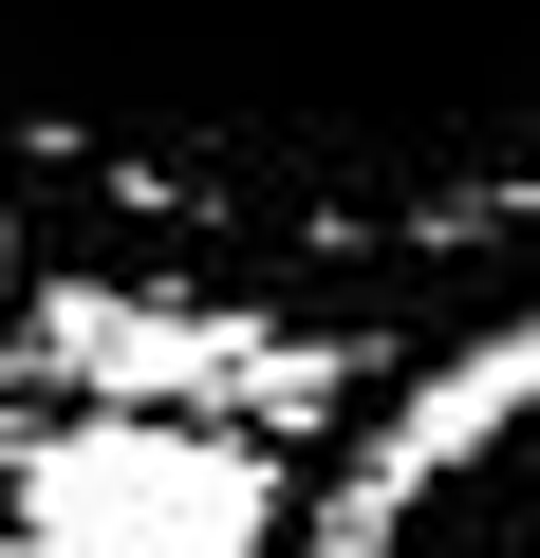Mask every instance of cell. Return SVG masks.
<instances>
[{
  "mask_svg": "<svg viewBox=\"0 0 540 558\" xmlns=\"http://www.w3.org/2000/svg\"><path fill=\"white\" fill-rule=\"evenodd\" d=\"M38 558H261L280 539V447L187 428V410H75L0 465Z\"/></svg>",
  "mask_w": 540,
  "mask_h": 558,
  "instance_id": "obj_2",
  "label": "cell"
},
{
  "mask_svg": "<svg viewBox=\"0 0 540 558\" xmlns=\"http://www.w3.org/2000/svg\"><path fill=\"white\" fill-rule=\"evenodd\" d=\"M0 168L187 279L540 260V0H0Z\"/></svg>",
  "mask_w": 540,
  "mask_h": 558,
  "instance_id": "obj_1",
  "label": "cell"
},
{
  "mask_svg": "<svg viewBox=\"0 0 540 558\" xmlns=\"http://www.w3.org/2000/svg\"><path fill=\"white\" fill-rule=\"evenodd\" d=\"M0 465H20V447H0Z\"/></svg>",
  "mask_w": 540,
  "mask_h": 558,
  "instance_id": "obj_6",
  "label": "cell"
},
{
  "mask_svg": "<svg viewBox=\"0 0 540 558\" xmlns=\"http://www.w3.org/2000/svg\"><path fill=\"white\" fill-rule=\"evenodd\" d=\"M317 558H540V317L484 336L336 502Z\"/></svg>",
  "mask_w": 540,
  "mask_h": 558,
  "instance_id": "obj_3",
  "label": "cell"
},
{
  "mask_svg": "<svg viewBox=\"0 0 540 558\" xmlns=\"http://www.w3.org/2000/svg\"><path fill=\"white\" fill-rule=\"evenodd\" d=\"M0 299H20V186H0Z\"/></svg>",
  "mask_w": 540,
  "mask_h": 558,
  "instance_id": "obj_4",
  "label": "cell"
},
{
  "mask_svg": "<svg viewBox=\"0 0 540 558\" xmlns=\"http://www.w3.org/2000/svg\"><path fill=\"white\" fill-rule=\"evenodd\" d=\"M0 558H38V539H20V521H0Z\"/></svg>",
  "mask_w": 540,
  "mask_h": 558,
  "instance_id": "obj_5",
  "label": "cell"
}]
</instances>
